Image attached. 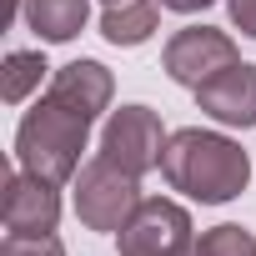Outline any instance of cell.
Listing matches in <instances>:
<instances>
[{"label": "cell", "mask_w": 256, "mask_h": 256, "mask_svg": "<svg viewBox=\"0 0 256 256\" xmlns=\"http://www.w3.org/2000/svg\"><path fill=\"white\" fill-rule=\"evenodd\" d=\"M161 176L171 191L201 201V206H226L251 186V156L241 151V141L221 136V131H171L166 156H161Z\"/></svg>", "instance_id": "cell-1"}, {"label": "cell", "mask_w": 256, "mask_h": 256, "mask_svg": "<svg viewBox=\"0 0 256 256\" xmlns=\"http://www.w3.org/2000/svg\"><path fill=\"white\" fill-rule=\"evenodd\" d=\"M86 141H90V120L46 96V100H36V106L20 116V126H16V166L30 171V176H40V181L66 186V181H76V171L86 166V161H80Z\"/></svg>", "instance_id": "cell-2"}, {"label": "cell", "mask_w": 256, "mask_h": 256, "mask_svg": "<svg viewBox=\"0 0 256 256\" xmlns=\"http://www.w3.org/2000/svg\"><path fill=\"white\" fill-rule=\"evenodd\" d=\"M70 196H76V216L86 231H100V236H120L126 221L136 216V206L146 201L141 196V176L120 171L116 161L106 156H90L76 181H70Z\"/></svg>", "instance_id": "cell-3"}, {"label": "cell", "mask_w": 256, "mask_h": 256, "mask_svg": "<svg viewBox=\"0 0 256 256\" xmlns=\"http://www.w3.org/2000/svg\"><path fill=\"white\" fill-rule=\"evenodd\" d=\"M120 256H196V226L191 211L171 196H146L136 216L116 236Z\"/></svg>", "instance_id": "cell-4"}, {"label": "cell", "mask_w": 256, "mask_h": 256, "mask_svg": "<svg viewBox=\"0 0 256 256\" xmlns=\"http://www.w3.org/2000/svg\"><path fill=\"white\" fill-rule=\"evenodd\" d=\"M166 141L171 136H166V126L151 106H120L100 126V156L116 161L120 171H131V176L156 171L161 156H166Z\"/></svg>", "instance_id": "cell-5"}, {"label": "cell", "mask_w": 256, "mask_h": 256, "mask_svg": "<svg viewBox=\"0 0 256 256\" xmlns=\"http://www.w3.org/2000/svg\"><path fill=\"white\" fill-rule=\"evenodd\" d=\"M241 56H236V40L226 36V30H216V26H186V30H176L171 40H166V50H161V70L176 80V86H186V90H201L211 76H221L226 66H236Z\"/></svg>", "instance_id": "cell-6"}, {"label": "cell", "mask_w": 256, "mask_h": 256, "mask_svg": "<svg viewBox=\"0 0 256 256\" xmlns=\"http://www.w3.org/2000/svg\"><path fill=\"white\" fill-rule=\"evenodd\" d=\"M0 221L16 236H46L60 226V186L40 181L30 171H6V196H0Z\"/></svg>", "instance_id": "cell-7"}, {"label": "cell", "mask_w": 256, "mask_h": 256, "mask_svg": "<svg viewBox=\"0 0 256 256\" xmlns=\"http://www.w3.org/2000/svg\"><path fill=\"white\" fill-rule=\"evenodd\" d=\"M196 106H201L216 126L251 131V126H256V66H246V60L226 66L221 76H211V80L196 90Z\"/></svg>", "instance_id": "cell-8"}, {"label": "cell", "mask_w": 256, "mask_h": 256, "mask_svg": "<svg viewBox=\"0 0 256 256\" xmlns=\"http://www.w3.org/2000/svg\"><path fill=\"white\" fill-rule=\"evenodd\" d=\"M46 96H50V100H60L66 110H76V116L96 120V116H106V110H110L116 76H110L100 60H70V66H60V70L50 76V90H46Z\"/></svg>", "instance_id": "cell-9"}, {"label": "cell", "mask_w": 256, "mask_h": 256, "mask_svg": "<svg viewBox=\"0 0 256 256\" xmlns=\"http://www.w3.org/2000/svg\"><path fill=\"white\" fill-rule=\"evenodd\" d=\"M26 26L46 40V46H66L86 30L90 20V0H26Z\"/></svg>", "instance_id": "cell-10"}, {"label": "cell", "mask_w": 256, "mask_h": 256, "mask_svg": "<svg viewBox=\"0 0 256 256\" xmlns=\"http://www.w3.org/2000/svg\"><path fill=\"white\" fill-rule=\"evenodd\" d=\"M161 26V0H116L100 10V36L110 46H146Z\"/></svg>", "instance_id": "cell-11"}, {"label": "cell", "mask_w": 256, "mask_h": 256, "mask_svg": "<svg viewBox=\"0 0 256 256\" xmlns=\"http://www.w3.org/2000/svg\"><path fill=\"white\" fill-rule=\"evenodd\" d=\"M46 70H50V66H46L40 50H10V56H6V70H0V100H6V106L30 100V90H40Z\"/></svg>", "instance_id": "cell-12"}, {"label": "cell", "mask_w": 256, "mask_h": 256, "mask_svg": "<svg viewBox=\"0 0 256 256\" xmlns=\"http://www.w3.org/2000/svg\"><path fill=\"white\" fill-rule=\"evenodd\" d=\"M196 256H256V231H246V226H236V221L211 226V231H201Z\"/></svg>", "instance_id": "cell-13"}, {"label": "cell", "mask_w": 256, "mask_h": 256, "mask_svg": "<svg viewBox=\"0 0 256 256\" xmlns=\"http://www.w3.org/2000/svg\"><path fill=\"white\" fill-rule=\"evenodd\" d=\"M0 256H66V246H60L56 231H46V236H16V231H6Z\"/></svg>", "instance_id": "cell-14"}, {"label": "cell", "mask_w": 256, "mask_h": 256, "mask_svg": "<svg viewBox=\"0 0 256 256\" xmlns=\"http://www.w3.org/2000/svg\"><path fill=\"white\" fill-rule=\"evenodd\" d=\"M226 10H231V26L246 40H256V0H226Z\"/></svg>", "instance_id": "cell-15"}, {"label": "cell", "mask_w": 256, "mask_h": 256, "mask_svg": "<svg viewBox=\"0 0 256 256\" xmlns=\"http://www.w3.org/2000/svg\"><path fill=\"white\" fill-rule=\"evenodd\" d=\"M206 6H211V0H161V10H176V16H196Z\"/></svg>", "instance_id": "cell-16"}, {"label": "cell", "mask_w": 256, "mask_h": 256, "mask_svg": "<svg viewBox=\"0 0 256 256\" xmlns=\"http://www.w3.org/2000/svg\"><path fill=\"white\" fill-rule=\"evenodd\" d=\"M106 6H116V0H106Z\"/></svg>", "instance_id": "cell-17"}]
</instances>
